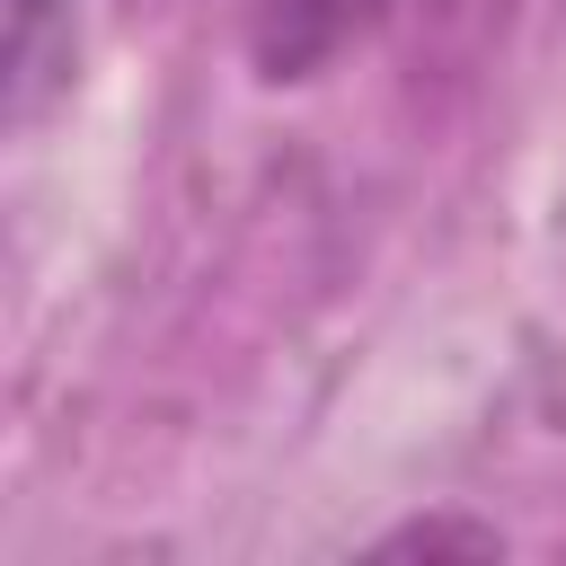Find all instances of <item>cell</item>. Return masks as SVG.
Here are the masks:
<instances>
[{
	"label": "cell",
	"mask_w": 566,
	"mask_h": 566,
	"mask_svg": "<svg viewBox=\"0 0 566 566\" xmlns=\"http://www.w3.org/2000/svg\"><path fill=\"white\" fill-rule=\"evenodd\" d=\"M354 35H380V0H248V53L265 80H310Z\"/></svg>",
	"instance_id": "1"
},
{
	"label": "cell",
	"mask_w": 566,
	"mask_h": 566,
	"mask_svg": "<svg viewBox=\"0 0 566 566\" xmlns=\"http://www.w3.org/2000/svg\"><path fill=\"white\" fill-rule=\"evenodd\" d=\"M504 18H513V0H380V35H398L416 62H460Z\"/></svg>",
	"instance_id": "2"
},
{
	"label": "cell",
	"mask_w": 566,
	"mask_h": 566,
	"mask_svg": "<svg viewBox=\"0 0 566 566\" xmlns=\"http://www.w3.org/2000/svg\"><path fill=\"white\" fill-rule=\"evenodd\" d=\"M433 557V548H460V557H495L504 539H495V522H451V513H433V522H407V531H389L380 539V557Z\"/></svg>",
	"instance_id": "3"
}]
</instances>
